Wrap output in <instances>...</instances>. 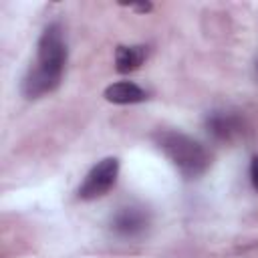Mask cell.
<instances>
[{
  "mask_svg": "<svg viewBox=\"0 0 258 258\" xmlns=\"http://www.w3.org/2000/svg\"><path fill=\"white\" fill-rule=\"evenodd\" d=\"M250 179H252L254 189L258 191V155H254L250 161Z\"/></svg>",
  "mask_w": 258,
  "mask_h": 258,
  "instance_id": "cell-8",
  "label": "cell"
},
{
  "mask_svg": "<svg viewBox=\"0 0 258 258\" xmlns=\"http://www.w3.org/2000/svg\"><path fill=\"white\" fill-rule=\"evenodd\" d=\"M119 175V159L117 157H105L101 159L97 165H93L89 169V173L85 175L83 183L79 185V198L85 202L103 198L117 181Z\"/></svg>",
  "mask_w": 258,
  "mask_h": 258,
  "instance_id": "cell-3",
  "label": "cell"
},
{
  "mask_svg": "<svg viewBox=\"0 0 258 258\" xmlns=\"http://www.w3.org/2000/svg\"><path fill=\"white\" fill-rule=\"evenodd\" d=\"M127 8H129V10H135V12H143V14H145V12H149L153 6H151L149 2H143V4H127Z\"/></svg>",
  "mask_w": 258,
  "mask_h": 258,
  "instance_id": "cell-9",
  "label": "cell"
},
{
  "mask_svg": "<svg viewBox=\"0 0 258 258\" xmlns=\"http://www.w3.org/2000/svg\"><path fill=\"white\" fill-rule=\"evenodd\" d=\"M206 129L216 141H234L242 135L244 123L232 111H212L206 117Z\"/></svg>",
  "mask_w": 258,
  "mask_h": 258,
  "instance_id": "cell-5",
  "label": "cell"
},
{
  "mask_svg": "<svg viewBox=\"0 0 258 258\" xmlns=\"http://www.w3.org/2000/svg\"><path fill=\"white\" fill-rule=\"evenodd\" d=\"M256 71H258V62H256Z\"/></svg>",
  "mask_w": 258,
  "mask_h": 258,
  "instance_id": "cell-10",
  "label": "cell"
},
{
  "mask_svg": "<svg viewBox=\"0 0 258 258\" xmlns=\"http://www.w3.org/2000/svg\"><path fill=\"white\" fill-rule=\"evenodd\" d=\"M147 58V46L143 44H119L115 48V69L121 75L137 71Z\"/></svg>",
  "mask_w": 258,
  "mask_h": 258,
  "instance_id": "cell-7",
  "label": "cell"
},
{
  "mask_svg": "<svg viewBox=\"0 0 258 258\" xmlns=\"http://www.w3.org/2000/svg\"><path fill=\"white\" fill-rule=\"evenodd\" d=\"M67 64V40L60 24H48L36 44V60L22 79V95L38 99L52 93L62 79Z\"/></svg>",
  "mask_w": 258,
  "mask_h": 258,
  "instance_id": "cell-1",
  "label": "cell"
},
{
  "mask_svg": "<svg viewBox=\"0 0 258 258\" xmlns=\"http://www.w3.org/2000/svg\"><path fill=\"white\" fill-rule=\"evenodd\" d=\"M155 143L171 161V165L185 177H198L206 173L212 163L208 149L181 131H159L155 135Z\"/></svg>",
  "mask_w": 258,
  "mask_h": 258,
  "instance_id": "cell-2",
  "label": "cell"
},
{
  "mask_svg": "<svg viewBox=\"0 0 258 258\" xmlns=\"http://www.w3.org/2000/svg\"><path fill=\"white\" fill-rule=\"evenodd\" d=\"M147 226H149V216L143 208L137 206L121 208L111 220L113 232L121 238H137L147 230Z\"/></svg>",
  "mask_w": 258,
  "mask_h": 258,
  "instance_id": "cell-4",
  "label": "cell"
},
{
  "mask_svg": "<svg viewBox=\"0 0 258 258\" xmlns=\"http://www.w3.org/2000/svg\"><path fill=\"white\" fill-rule=\"evenodd\" d=\"M103 97L115 105H133L145 101L147 93L133 81H119V83H111L103 91Z\"/></svg>",
  "mask_w": 258,
  "mask_h": 258,
  "instance_id": "cell-6",
  "label": "cell"
}]
</instances>
